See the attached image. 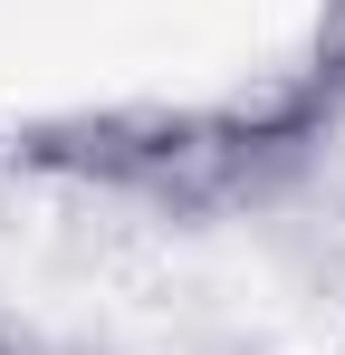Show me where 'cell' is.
Instances as JSON below:
<instances>
[{
	"instance_id": "cell-1",
	"label": "cell",
	"mask_w": 345,
	"mask_h": 355,
	"mask_svg": "<svg viewBox=\"0 0 345 355\" xmlns=\"http://www.w3.org/2000/svg\"><path fill=\"white\" fill-rule=\"evenodd\" d=\"M0 355H115V346L67 336V327H39V317H0Z\"/></svg>"
},
{
	"instance_id": "cell-2",
	"label": "cell",
	"mask_w": 345,
	"mask_h": 355,
	"mask_svg": "<svg viewBox=\"0 0 345 355\" xmlns=\"http://www.w3.org/2000/svg\"><path fill=\"white\" fill-rule=\"evenodd\" d=\"M202 355H269V346H249V336H211Z\"/></svg>"
},
{
	"instance_id": "cell-3",
	"label": "cell",
	"mask_w": 345,
	"mask_h": 355,
	"mask_svg": "<svg viewBox=\"0 0 345 355\" xmlns=\"http://www.w3.org/2000/svg\"><path fill=\"white\" fill-rule=\"evenodd\" d=\"M336 77H345V39H336Z\"/></svg>"
}]
</instances>
